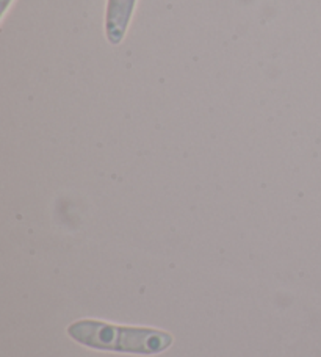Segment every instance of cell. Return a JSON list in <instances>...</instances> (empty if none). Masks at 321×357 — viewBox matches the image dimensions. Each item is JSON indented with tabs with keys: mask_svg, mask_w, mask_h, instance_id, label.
I'll return each instance as SVG.
<instances>
[{
	"mask_svg": "<svg viewBox=\"0 0 321 357\" xmlns=\"http://www.w3.org/2000/svg\"><path fill=\"white\" fill-rule=\"evenodd\" d=\"M68 335L80 345L99 351L158 354L172 345V335L149 328L114 326L98 320H79L68 326Z\"/></svg>",
	"mask_w": 321,
	"mask_h": 357,
	"instance_id": "cell-1",
	"label": "cell"
},
{
	"mask_svg": "<svg viewBox=\"0 0 321 357\" xmlns=\"http://www.w3.org/2000/svg\"><path fill=\"white\" fill-rule=\"evenodd\" d=\"M137 0H107L105 35L113 46L123 43Z\"/></svg>",
	"mask_w": 321,
	"mask_h": 357,
	"instance_id": "cell-2",
	"label": "cell"
},
{
	"mask_svg": "<svg viewBox=\"0 0 321 357\" xmlns=\"http://www.w3.org/2000/svg\"><path fill=\"white\" fill-rule=\"evenodd\" d=\"M0 3H2V15H5L6 8H8V5L11 3V0H0Z\"/></svg>",
	"mask_w": 321,
	"mask_h": 357,
	"instance_id": "cell-3",
	"label": "cell"
}]
</instances>
